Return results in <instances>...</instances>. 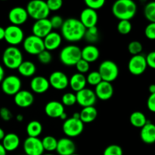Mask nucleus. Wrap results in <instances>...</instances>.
<instances>
[{"label":"nucleus","mask_w":155,"mask_h":155,"mask_svg":"<svg viewBox=\"0 0 155 155\" xmlns=\"http://www.w3.org/2000/svg\"><path fill=\"white\" fill-rule=\"evenodd\" d=\"M60 119L62 120H64V121H65L67 119H68V114H66V112H64V113L60 117Z\"/></svg>","instance_id":"4d7b16f0"},{"label":"nucleus","mask_w":155,"mask_h":155,"mask_svg":"<svg viewBox=\"0 0 155 155\" xmlns=\"http://www.w3.org/2000/svg\"><path fill=\"white\" fill-rule=\"evenodd\" d=\"M59 59L65 66H75L77 62L82 59L81 48L74 44L66 45L61 50Z\"/></svg>","instance_id":"20e7f679"},{"label":"nucleus","mask_w":155,"mask_h":155,"mask_svg":"<svg viewBox=\"0 0 155 155\" xmlns=\"http://www.w3.org/2000/svg\"><path fill=\"white\" fill-rule=\"evenodd\" d=\"M143 50V45L139 41H131L128 45V51L132 55L140 54Z\"/></svg>","instance_id":"4c0bfd02"},{"label":"nucleus","mask_w":155,"mask_h":155,"mask_svg":"<svg viewBox=\"0 0 155 155\" xmlns=\"http://www.w3.org/2000/svg\"><path fill=\"white\" fill-rule=\"evenodd\" d=\"M85 4H86V8L97 11L104 7L105 1L104 0H86Z\"/></svg>","instance_id":"ea45409f"},{"label":"nucleus","mask_w":155,"mask_h":155,"mask_svg":"<svg viewBox=\"0 0 155 155\" xmlns=\"http://www.w3.org/2000/svg\"><path fill=\"white\" fill-rule=\"evenodd\" d=\"M80 21L86 29L96 27L98 21V15L96 11L86 8L82 10L80 15Z\"/></svg>","instance_id":"a211bd4d"},{"label":"nucleus","mask_w":155,"mask_h":155,"mask_svg":"<svg viewBox=\"0 0 155 155\" xmlns=\"http://www.w3.org/2000/svg\"><path fill=\"white\" fill-rule=\"evenodd\" d=\"M5 136V131L2 130V129L0 128V142L3 140Z\"/></svg>","instance_id":"5fc2aeb1"},{"label":"nucleus","mask_w":155,"mask_h":155,"mask_svg":"<svg viewBox=\"0 0 155 155\" xmlns=\"http://www.w3.org/2000/svg\"><path fill=\"white\" fill-rule=\"evenodd\" d=\"M145 35L148 39L155 40V23H149L145 29Z\"/></svg>","instance_id":"a18cd8bd"},{"label":"nucleus","mask_w":155,"mask_h":155,"mask_svg":"<svg viewBox=\"0 0 155 155\" xmlns=\"http://www.w3.org/2000/svg\"><path fill=\"white\" fill-rule=\"evenodd\" d=\"M84 39H86V42H89V44H92V45H94L95 42H98V39H99V33H98L97 27L86 29Z\"/></svg>","instance_id":"473e14b6"},{"label":"nucleus","mask_w":155,"mask_h":155,"mask_svg":"<svg viewBox=\"0 0 155 155\" xmlns=\"http://www.w3.org/2000/svg\"><path fill=\"white\" fill-rule=\"evenodd\" d=\"M95 93L96 98L101 101H107L113 97L114 89L111 83L101 81L95 88Z\"/></svg>","instance_id":"f3484780"},{"label":"nucleus","mask_w":155,"mask_h":155,"mask_svg":"<svg viewBox=\"0 0 155 155\" xmlns=\"http://www.w3.org/2000/svg\"><path fill=\"white\" fill-rule=\"evenodd\" d=\"M32 92L36 94H43L49 89L50 85L48 80L43 76L33 77L30 83Z\"/></svg>","instance_id":"aec40b11"},{"label":"nucleus","mask_w":155,"mask_h":155,"mask_svg":"<svg viewBox=\"0 0 155 155\" xmlns=\"http://www.w3.org/2000/svg\"><path fill=\"white\" fill-rule=\"evenodd\" d=\"M71 155H80V154H76V153H74V154H71Z\"/></svg>","instance_id":"052dcab7"},{"label":"nucleus","mask_w":155,"mask_h":155,"mask_svg":"<svg viewBox=\"0 0 155 155\" xmlns=\"http://www.w3.org/2000/svg\"><path fill=\"white\" fill-rule=\"evenodd\" d=\"M103 155H124V151L120 145L113 144L106 147Z\"/></svg>","instance_id":"58836bf2"},{"label":"nucleus","mask_w":155,"mask_h":155,"mask_svg":"<svg viewBox=\"0 0 155 155\" xmlns=\"http://www.w3.org/2000/svg\"><path fill=\"white\" fill-rule=\"evenodd\" d=\"M45 113L48 117L60 118V117L64 113V106L61 101H50L45 104L44 107Z\"/></svg>","instance_id":"5701e85b"},{"label":"nucleus","mask_w":155,"mask_h":155,"mask_svg":"<svg viewBox=\"0 0 155 155\" xmlns=\"http://www.w3.org/2000/svg\"><path fill=\"white\" fill-rule=\"evenodd\" d=\"M103 81L112 83L117 79L120 74L119 67L114 61L104 60L99 64L98 70Z\"/></svg>","instance_id":"423d86ee"},{"label":"nucleus","mask_w":155,"mask_h":155,"mask_svg":"<svg viewBox=\"0 0 155 155\" xmlns=\"http://www.w3.org/2000/svg\"><path fill=\"white\" fill-rule=\"evenodd\" d=\"M144 15L150 23H155V2H150L144 8Z\"/></svg>","instance_id":"72a5a7b5"},{"label":"nucleus","mask_w":155,"mask_h":155,"mask_svg":"<svg viewBox=\"0 0 155 155\" xmlns=\"http://www.w3.org/2000/svg\"><path fill=\"white\" fill-rule=\"evenodd\" d=\"M5 39V28L0 27V41Z\"/></svg>","instance_id":"3c124183"},{"label":"nucleus","mask_w":155,"mask_h":155,"mask_svg":"<svg viewBox=\"0 0 155 155\" xmlns=\"http://www.w3.org/2000/svg\"><path fill=\"white\" fill-rule=\"evenodd\" d=\"M18 71L21 76L24 77H31L35 75L36 72V64L33 61H24L19 68H18Z\"/></svg>","instance_id":"c85d7f7f"},{"label":"nucleus","mask_w":155,"mask_h":155,"mask_svg":"<svg viewBox=\"0 0 155 155\" xmlns=\"http://www.w3.org/2000/svg\"><path fill=\"white\" fill-rule=\"evenodd\" d=\"M0 155H7V151L5 149L2 143H0Z\"/></svg>","instance_id":"603ef678"},{"label":"nucleus","mask_w":155,"mask_h":155,"mask_svg":"<svg viewBox=\"0 0 155 155\" xmlns=\"http://www.w3.org/2000/svg\"><path fill=\"white\" fill-rule=\"evenodd\" d=\"M133 25H132L130 21H119L117 26V30L118 33L122 35H127L132 31Z\"/></svg>","instance_id":"f704fd0d"},{"label":"nucleus","mask_w":155,"mask_h":155,"mask_svg":"<svg viewBox=\"0 0 155 155\" xmlns=\"http://www.w3.org/2000/svg\"><path fill=\"white\" fill-rule=\"evenodd\" d=\"M82 59L91 64L95 62L100 56V51L98 47L95 45L88 44L87 45L81 48Z\"/></svg>","instance_id":"393cba45"},{"label":"nucleus","mask_w":155,"mask_h":155,"mask_svg":"<svg viewBox=\"0 0 155 155\" xmlns=\"http://www.w3.org/2000/svg\"><path fill=\"white\" fill-rule=\"evenodd\" d=\"M76 151V145L74 141L68 137L58 140L56 152L58 155H71Z\"/></svg>","instance_id":"4be33fe9"},{"label":"nucleus","mask_w":155,"mask_h":155,"mask_svg":"<svg viewBox=\"0 0 155 155\" xmlns=\"http://www.w3.org/2000/svg\"><path fill=\"white\" fill-rule=\"evenodd\" d=\"M62 130L68 138H75L83 133L84 130V124L80 119L72 117L68 118L62 125Z\"/></svg>","instance_id":"0eeeda50"},{"label":"nucleus","mask_w":155,"mask_h":155,"mask_svg":"<svg viewBox=\"0 0 155 155\" xmlns=\"http://www.w3.org/2000/svg\"><path fill=\"white\" fill-rule=\"evenodd\" d=\"M147 107L150 111L155 113V93L151 94L147 100Z\"/></svg>","instance_id":"09e8293b"},{"label":"nucleus","mask_w":155,"mask_h":155,"mask_svg":"<svg viewBox=\"0 0 155 155\" xmlns=\"http://www.w3.org/2000/svg\"><path fill=\"white\" fill-rule=\"evenodd\" d=\"M148 91L151 94L155 93V84H151L148 87Z\"/></svg>","instance_id":"864d4df0"},{"label":"nucleus","mask_w":155,"mask_h":155,"mask_svg":"<svg viewBox=\"0 0 155 155\" xmlns=\"http://www.w3.org/2000/svg\"><path fill=\"white\" fill-rule=\"evenodd\" d=\"M5 77V70L3 67L0 64V83H2Z\"/></svg>","instance_id":"8fccbe9b"},{"label":"nucleus","mask_w":155,"mask_h":155,"mask_svg":"<svg viewBox=\"0 0 155 155\" xmlns=\"http://www.w3.org/2000/svg\"><path fill=\"white\" fill-rule=\"evenodd\" d=\"M24 33L21 27L15 25L8 26L5 28V40L10 46H17L22 43L24 39Z\"/></svg>","instance_id":"1a4fd4ad"},{"label":"nucleus","mask_w":155,"mask_h":155,"mask_svg":"<svg viewBox=\"0 0 155 155\" xmlns=\"http://www.w3.org/2000/svg\"><path fill=\"white\" fill-rule=\"evenodd\" d=\"M24 61V56L17 46H8L2 54V62L5 67L10 70H18Z\"/></svg>","instance_id":"7ed1b4c3"},{"label":"nucleus","mask_w":155,"mask_h":155,"mask_svg":"<svg viewBox=\"0 0 155 155\" xmlns=\"http://www.w3.org/2000/svg\"><path fill=\"white\" fill-rule=\"evenodd\" d=\"M87 82L84 74L75 73L69 78V86L73 91L77 92L86 88Z\"/></svg>","instance_id":"bb28decb"},{"label":"nucleus","mask_w":155,"mask_h":155,"mask_svg":"<svg viewBox=\"0 0 155 155\" xmlns=\"http://www.w3.org/2000/svg\"><path fill=\"white\" fill-rule=\"evenodd\" d=\"M147 65L145 56L143 54L133 55L130 58L128 62V70L131 74L134 76H140L146 71Z\"/></svg>","instance_id":"9b49d317"},{"label":"nucleus","mask_w":155,"mask_h":155,"mask_svg":"<svg viewBox=\"0 0 155 155\" xmlns=\"http://www.w3.org/2000/svg\"><path fill=\"white\" fill-rule=\"evenodd\" d=\"M0 117L2 120L5 121V122H8L12 119L13 114L8 107H2L0 108Z\"/></svg>","instance_id":"49530a36"},{"label":"nucleus","mask_w":155,"mask_h":155,"mask_svg":"<svg viewBox=\"0 0 155 155\" xmlns=\"http://www.w3.org/2000/svg\"><path fill=\"white\" fill-rule=\"evenodd\" d=\"M42 155H54V154H42Z\"/></svg>","instance_id":"bf43d9fd"},{"label":"nucleus","mask_w":155,"mask_h":155,"mask_svg":"<svg viewBox=\"0 0 155 155\" xmlns=\"http://www.w3.org/2000/svg\"><path fill=\"white\" fill-rule=\"evenodd\" d=\"M140 138L144 143L148 145L155 143V124L148 120L147 124L141 128Z\"/></svg>","instance_id":"b1692460"},{"label":"nucleus","mask_w":155,"mask_h":155,"mask_svg":"<svg viewBox=\"0 0 155 155\" xmlns=\"http://www.w3.org/2000/svg\"><path fill=\"white\" fill-rule=\"evenodd\" d=\"M25 8L29 17L35 20V21L46 19L49 16L50 11L47 6L46 2L43 0H32L27 3Z\"/></svg>","instance_id":"39448f33"},{"label":"nucleus","mask_w":155,"mask_h":155,"mask_svg":"<svg viewBox=\"0 0 155 155\" xmlns=\"http://www.w3.org/2000/svg\"><path fill=\"white\" fill-rule=\"evenodd\" d=\"M24 116H23L22 114H18L16 116V120L18 122H22V121L24 120Z\"/></svg>","instance_id":"6e6d98bb"},{"label":"nucleus","mask_w":155,"mask_h":155,"mask_svg":"<svg viewBox=\"0 0 155 155\" xmlns=\"http://www.w3.org/2000/svg\"><path fill=\"white\" fill-rule=\"evenodd\" d=\"M145 59H146L148 67L155 70V51L148 53L146 57H145Z\"/></svg>","instance_id":"de8ad7c7"},{"label":"nucleus","mask_w":155,"mask_h":155,"mask_svg":"<svg viewBox=\"0 0 155 155\" xmlns=\"http://www.w3.org/2000/svg\"><path fill=\"white\" fill-rule=\"evenodd\" d=\"M52 29H61L64 24V20L60 15H54L49 19Z\"/></svg>","instance_id":"c03bdc74"},{"label":"nucleus","mask_w":155,"mask_h":155,"mask_svg":"<svg viewBox=\"0 0 155 155\" xmlns=\"http://www.w3.org/2000/svg\"><path fill=\"white\" fill-rule=\"evenodd\" d=\"M47 6L50 12H57L61 8L63 5L62 0H48L46 2Z\"/></svg>","instance_id":"37998d69"},{"label":"nucleus","mask_w":155,"mask_h":155,"mask_svg":"<svg viewBox=\"0 0 155 155\" xmlns=\"http://www.w3.org/2000/svg\"><path fill=\"white\" fill-rule=\"evenodd\" d=\"M8 18L9 21L12 25L21 27V25L27 22L29 15L25 8L16 6V7L12 8L9 11Z\"/></svg>","instance_id":"4468645a"},{"label":"nucleus","mask_w":155,"mask_h":155,"mask_svg":"<svg viewBox=\"0 0 155 155\" xmlns=\"http://www.w3.org/2000/svg\"><path fill=\"white\" fill-rule=\"evenodd\" d=\"M111 12L119 21H130L137 12V5L133 0H117L113 4Z\"/></svg>","instance_id":"f03ea898"},{"label":"nucleus","mask_w":155,"mask_h":155,"mask_svg":"<svg viewBox=\"0 0 155 155\" xmlns=\"http://www.w3.org/2000/svg\"><path fill=\"white\" fill-rule=\"evenodd\" d=\"M21 144V139L19 136L14 133H9L5 134L4 139L2 141V145L6 150V151H15L18 148Z\"/></svg>","instance_id":"a878e982"},{"label":"nucleus","mask_w":155,"mask_h":155,"mask_svg":"<svg viewBox=\"0 0 155 155\" xmlns=\"http://www.w3.org/2000/svg\"><path fill=\"white\" fill-rule=\"evenodd\" d=\"M73 117L76 118V119H80V113H77V112L74 113L73 114Z\"/></svg>","instance_id":"13d9d810"},{"label":"nucleus","mask_w":155,"mask_h":155,"mask_svg":"<svg viewBox=\"0 0 155 155\" xmlns=\"http://www.w3.org/2000/svg\"><path fill=\"white\" fill-rule=\"evenodd\" d=\"M42 124L38 120H32L27 124L26 127V132L28 137L39 138V136L42 134Z\"/></svg>","instance_id":"c756f323"},{"label":"nucleus","mask_w":155,"mask_h":155,"mask_svg":"<svg viewBox=\"0 0 155 155\" xmlns=\"http://www.w3.org/2000/svg\"><path fill=\"white\" fill-rule=\"evenodd\" d=\"M48 80L50 86L56 90H64L69 86V78L62 71H54L50 74Z\"/></svg>","instance_id":"2eb2a0df"},{"label":"nucleus","mask_w":155,"mask_h":155,"mask_svg":"<svg viewBox=\"0 0 155 155\" xmlns=\"http://www.w3.org/2000/svg\"><path fill=\"white\" fill-rule=\"evenodd\" d=\"M52 27L49 19L38 20L33 23L32 26V33L34 36H38L41 39H44L48 34L52 31Z\"/></svg>","instance_id":"dca6fc26"},{"label":"nucleus","mask_w":155,"mask_h":155,"mask_svg":"<svg viewBox=\"0 0 155 155\" xmlns=\"http://www.w3.org/2000/svg\"><path fill=\"white\" fill-rule=\"evenodd\" d=\"M62 39L61 33L52 30L43 39L45 49L49 51L58 49L61 45Z\"/></svg>","instance_id":"412c9836"},{"label":"nucleus","mask_w":155,"mask_h":155,"mask_svg":"<svg viewBox=\"0 0 155 155\" xmlns=\"http://www.w3.org/2000/svg\"><path fill=\"white\" fill-rule=\"evenodd\" d=\"M75 68L77 69V72L80 73V74H84L89 71V69H90V64L88 63L87 61H84L83 59H81V60H80L77 62V64L75 65Z\"/></svg>","instance_id":"79ce46f5"},{"label":"nucleus","mask_w":155,"mask_h":155,"mask_svg":"<svg viewBox=\"0 0 155 155\" xmlns=\"http://www.w3.org/2000/svg\"><path fill=\"white\" fill-rule=\"evenodd\" d=\"M61 102L64 106H68V107L74 105L75 104H77L76 94H74V92H66L62 95Z\"/></svg>","instance_id":"e433bc0d"},{"label":"nucleus","mask_w":155,"mask_h":155,"mask_svg":"<svg viewBox=\"0 0 155 155\" xmlns=\"http://www.w3.org/2000/svg\"><path fill=\"white\" fill-rule=\"evenodd\" d=\"M23 48L24 51L31 55H38L40 52L45 50L43 39L30 35L24 38L23 41Z\"/></svg>","instance_id":"6e6552de"},{"label":"nucleus","mask_w":155,"mask_h":155,"mask_svg":"<svg viewBox=\"0 0 155 155\" xmlns=\"http://www.w3.org/2000/svg\"><path fill=\"white\" fill-rule=\"evenodd\" d=\"M86 77V82L88 84L92 86H96L97 85L99 84L102 80H101V75L99 74L98 71H92V72L89 73Z\"/></svg>","instance_id":"c9c22d12"},{"label":"nucleus","mask_w":155,"mask_h":155,"mask_svg":"<svg viewBox=\"0 0 155 155\" xmlns=\"http://www.w3.org/2000/svg\"><path fill=\"white\" fill-rule=\"evenodd\" d=\"M34 96L33 93L28 90H22L21 89L20 92L15 95H14V102L17 106L22 108H27L30 107L34 102Z\"/></svg>","instance_id":"6ab92c4d"},{"label":"nucleus","mask_w":155,"mask_h":155,"mask_svg":"<svg viewBox=\"0 0 155 155\" xmlns=\"http://www.w3.org/2000/svg\"><path fill=\"white\" fill-rule=\"evenodd\" d=\"M42 140V146L44 151H47L48 152L56 151L58 145V139L52 136H46Z\"/></svg>","instance_id":"2f4dec72"},{"label":"nucleus","mask_w":155,"mask_h":155,"mask_svg":"<svg viewBox=\"0 0 155 155\" xmlns=\"http://www.w3.org/2000/svg\"><path fill=\"white\" fill-rule=\"evenodd\" d=\"M97 117H98V110L95 106L83 107L80 112V119L83 124L92 123L95 120Z\"/></svg>","instance_id":"cd10ccee"},{"label":"nucleus","mask_w":155,"mask_h":155,"mask_svg":"<svg viewBox=\"0 0 155 155\" xmlns=\"http://www.w3.org/2000/svg\"><path fill=\"white\" fill-rule=\"evenodd\" d=\"M130 122L134 127L141 129L147 124L148 120L142 112L134 111L130 114Z\"/></svg>","instance_id":"7c9ffc66"},{"label":"nucleus","mask_w":155,"mask_h":155,"mask_svg":"<svg viewBox=\"0 0 155 155\" xmlns=\"http://www.w3.org/2000/svg\"><path fill=\"white\" fill-rule=\"evenodd\" d=\"M77 103L81 107H87L94 106L96 103L97 98L95 92L91 89L85 88L76 93Z\"/></svg>","instance_id":"ddd939ff"},{"label":"nucleus","mask_w":155,"mask_h":155,"mask_svg":"<svg viewBox=\"0 0 155 155\" xmlns=\"http://www.w3.org/2000/svg\"><path fill=\"white\" fill-rule=\"evenodd\" d=\"M86 28L80 20L75 18H69L64 21L61 28L62 38L70 42H77L84 39Z\"/></svg>","instance_id":"f257e3e1"},{"label":"nucleus","mask_w":155,"mask_h":155,"mask_svg":"<svg viewBox=\"0 0 155 155\" xmlns=\"http://www.w3.org/2000/svg\"><path fill=\"white\" fill-rule=\"evenodd\" d=\"M23 148L25 155H42L45 151L42 140L39 138L27 137L24 140Z\"/></svg>","instance_id":"f8f14e48"},{"label":"nucleus","mask_w":155,"mask_h":155,"mask_svg":"<svg viewBox=\"0 0 155 155\" xmlns=\"http://www.w3.org/2000/svg\"><path fill=\"white\" fill-rule=\"evenodd\" d=\"M21 80L16 75L5 77L1 83L2 90L7 95H15L21 90Z\"/></svg>","instance_id":"9d476101"},{"label":"nucleus","mask_w":155,"mask_h":155,"mask_svg":"<svg viewBox=\"0 0 155 155\" xmlns=\"http://www.w3.org/2000/svg\"><path fill=\"white\" fill-rule=\"evenodd\" d=\"M38 61L42 64H48L52 61V55H51V51H47V50H44L42 52L39 53L37 55Z\"/></svg>","instance_id":"a19ab883"}]
</instances>
